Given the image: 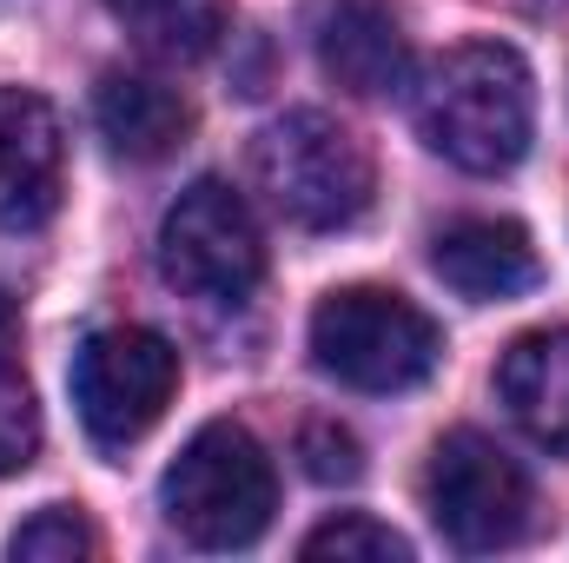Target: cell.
<instances>
[{
	"instance_id": "6da1fadb",
	"label": "cell",
	"mask_w": 569,
	"mask_h": 563,
	"mask_svg": "<svg viewBox=\"0 0 569 563\" xmlns=\"http://www.w3.org/2000/svg\"><path fill=\"white\" fill-rule=\"evenodd\" d=\"M411 120L437 159L463 172H510L530 152V127H537V87L523 53L497 40L437 53L418 73Z\"/></svg>"
},
{
	"instance_id": "7a4b0ae2",
	"label": "cell",
	"mask_w": 569,
	"mask_h": 563,
	"mask_svg": "<svg viewBox=\"0 0 569 563\" xmlns=\"http://www.w3.org/2000/svg\"><path fill=\"white\" fill-rule=\"evenodd\" d=\"M159 504H166V517L186 544L246 551V544L266 537V524L279 511V477H272L266 444L246 424L219 418L186 437V451L172 457V471L159 484Z\"/></svg>"
},
{
	"instance_id": "3957f363",
	"label": "cell",
	"mask_w": 569,
	"mask_h": 563,
	"mask_svg": "<svg viewBox=\"0 0 569 563\" xmlns=\"http://www.w3.org/2000/svg\"><path fill=\"white\" fill-rule=\"evenodd\" d=\"M252 179L272 199V213L305 233H345L371 206V152L318 107L279 113L252 140Z\"/></svg>"
},
{
	"instance_id": "277c9868",
	"label": "cell",
	"mask_w": 569,
	"mask_h": 563,
	"mask_svg": "<svg viewBox=\"0 0 569 563\" xmlns=\"http://www.w3.org/2000/svg\"><path fill=\"white\" fill-rule=\"evenodd\" d=\"M311 358L351 392H411L443 358V338L405 292L345 285L311 312Z\"/></svg>"
},
{
	"instance_id": "5b68a950",
	"label": "cell",
	"mask_w": 569,
	"mask_h": 563,
	"mask_svg": "<svg viewBox=\"0 0 569 563\" xmlns=\"http://www.w3.org/2000/svg\"><path fill=\"white\" fill-rule=\"evenodd\" d=\"M159 273L212 305H239L266 279V239L252 206L226 179H192L159 219Z\"/></svg>"
},
{
	"instance_id": "8992f818",
	"label": "cell",
	"mask_w": 569,
	"mask_h": 563,
	"mask_svg": "<svg viewBox=\"0 0 569 563\" xmlns=\"http://www.w3.org/2000/svg\"><path fill=\"white\" fill-rule=\"evenodd\" d=\"M425 497H430V524L457 551H503L530 524V477L483 431H450L430 451Z\"/></svg>"
},
{
	"instance_id": "52a82bcc",
	"label": "cell",
	"mask_w": 569,
	"mask_h": 563,
	"mask_svg": "<svg viewBox=\"0 0 569 563\" xmlns=\"http://www.w3.org/2000/svg\"><path fill=\"white\" fill-rule=\"evenodd\" d=\"M172 392H179V352L146 325H107L73 352V405L107 451L140 444L166 418Z\"/></svg>"
},
{
	"instance_id": "ba28073f",
	"label": "cell",
	"mask_w": 569,
	"mask_h": 563,
	"mask_svg": "<svg viewBox=\"0 0 569 563\" xmlns=\"http://www.w3.org/2000/svg\"><path fill=\"white\" fill-rule=\"evenodd\" d=\"M60 179H67L60 113L27 87H0V233L47 226L60 206Z\"/></svg>"
},
{
	"instance_id": "9c48e42d",
	"label": "cell",
	"mask_w": 569,
	"mask_h": 563,
	"mask_svg": "<svg viewBox=\"0 0 569 563\" xmlns=\"http://www.w3.org/2000/svg\"><path fill=\"white\" fill-rule=\"evenodd\" d=\"M318 67L345 87V93H398L411 80V40L405 27L391 20V7L378 0H331L318 13Z\"/></svg>"
},
{
	"instance_id": "30bf717a",
	"label": "cell",
	"mask_w": 569,
	"mask_h": 563,
	"mask_svg": "<svg viewBox=\"0 0 569 563\" xmlns=\"http://www.w3.org/2000/svg\"><path fill=\"white\" fill-rule=\"evenodd\" d=\"M430 266L457 298H477V305L517 298V292H530L543 279L537 246L517 219H450L430 239Z\"/></svg>"
},
{
	"instance_id": "8fae6325",
	"label": "cell",
	"mask_w": 569,
	"mask_h": 563,
	"mask_svg": "<svg viewBox=\"0 0 569 563\" xmlns=\"http://www.w3.org/2000/svg\"><path fill=\"white\" fill-rule=\"evenodd\" d=\"M93 120H100V140L113 146L120 159H133V166H152V159L179 152L186 134H192L186 93L166 87V80H152V73H127V67H113V73L100 80Z\"/></svg>"
},
{
	"instance_id": "7c38bea8",
	"label": "cell",
	"mask_w": 569,
	"mask_h": 563,
	"mask_svg": "<svg viewBox=\"0 0 569 563\" xmlns=\"http://www.w3.org/2000/svg\"><path fill=\"white\" fill-rule=\"evenodd\" d=\"M497 398L543 451L569 457V325L523 332L497 365Z\"/></svg>"
},
{
	"instance_id": "4fadbf2b",
	"label": "cell",
	"mask_w": 569,
	"mask_h": 563,
	"mask_svg": "<svg viewBox=\"0 0 569 563\" xmlns=\"http://www.w3.org/2000/svg\"><path fill=\"white\" fill-rule=\"evenodd\" d=\"M107 13L152 60H206L232 27V0H107Z\"/></svg>"
},
{
	"instance_id": "5bb4252c",
	"label": "cell",
	"mask_w": 569,
	"mask_h": 563,
	"mask_svg": "<svg viewBox=\"0 0 569 563\" xmlns=\"http://www.w3.org/2000/svg\"><path fill=\"white\" fill-rule=\"evenodd\" d=\"M93 551H100L93 524H87L80 511H67V504L33 511V517L13 531V544H7V557L13 563H87Z\"/></svg>"
},
{
	"instance_id": "9a60e30c",
	"label": "cell",
	"mask_w": 569,
	"mask_h": 563,
	"mask_svg": "<svg viewBox=\"0 0 569 563\" xmlns=\"http://www.w3.org/2000/svg\"><path fill=\"white\" fill-rule=\"evenodd\" d=\"M305 557H338V563H405L411 557V544L391 531V524H378V517H331V524H318L311 537H305Z\"/></svg>"
},
{
	"instance_id": "2e32d148",
	"label": "cell",
	"mask_w": 569,
	"mask_h": 563,
	"mask_svg": "<svg viewBox=\"0 0 569 563\" xmlns=\"http://www.w3.org/2000/svg\"><path fill=\"white\" fill-rule=\"evenodd\" d=\"M40 451V405L27 392V378L13 372V358H0V477L27 471Z\"/></svg>"
},
{
	"instance_id": "e0dca14e",
	"label": "cell",
	"mask_w": 569,
	"mask_h": 563,
	"mask_svg": "<svg viewBox=\"0 0 569 563\" xmlns=\"http://www.w3.org/2000/svg\"><path fill=\"white\" fill-rule=\"evenodd\" d=\"M298 457H305V477H318V484H351L365 471L358 437L338 431V424H305L298 431Z\"/></svg>"
},
{
	"instance_id": "ac0fdd59",
	"label": "cell",
	"mask_w": 569,
	"mask_h": 563,
	"mask_svg": "<svg viewBox=\"0 0 569 563\" xmlns=\"http://www.w3.org/2000/svg\"><path fill=\"white\" fill-rule=\"evenodd\" d=\"M13 332H20V318H13V305H7V298H0V358H7V352H13Z\"/></svg>"
}]
</instances>
